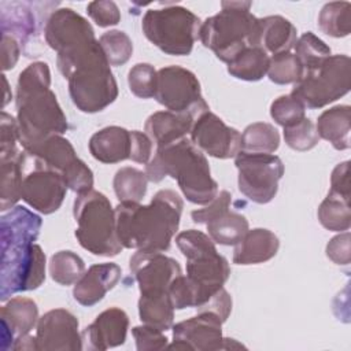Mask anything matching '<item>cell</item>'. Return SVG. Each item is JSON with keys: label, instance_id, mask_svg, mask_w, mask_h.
<instances>
[{"label": "cell", "instance_id": "cell-1", "mask_svg": "<svg viewBox=\"0 0 351 351\" xmlns=\"http://www.w3.org/2000/svg\"><path fill=\"white\" fill-rule=\"evenodd\" d=\"M43 221L22 206L3 214L0 299L5 302L14 293L37 289L45 280V254L36 244Z\"/></svg>", "mask_w": 351, "mask_h": 351}, {"label": "cell", "instance_id": "cell-41", "mask_svg": "<svg viewBox=\"0 0 351 351\" xmlns=\"http://www.w3.org/2000/svg\"><path fill=\"white\" fill-rule=\"evenodd\" d=\"M158 71L149 63H137L128 73L130 92L140 99H151L156 90Z\"/></svg>", "mask_w": 351, "mask_h": 351}, {"label": "cell", "instance_id": "cell-10", "mask_svg": "<svg viewBox=\"0 0 351 351\" xmlns=\"http://www.w3.org/2000/svg\"><path fill=\"white\" fill-rule=\"evenodd\" d=\"M351 60L347 55H330L322 64L303 73L291 95L306 108H322L350 90Z\"/></svg>", "mask_w": 351, "mask_h": 351}, {"label": "cell", "instance_id": "cell-20", "mask_svg": "<svg viewBox=\"0 0 351 351\" xmlns=\"http://www.w3.org/2000/svg\"><path fill=\"white\" fill-rule=\"evenodd\" d=\"M129 329V317L119 307L101 311L82 332V350L104 351L122 346Z\"/></svg>", "mask_w": 351, "mask_h": 351}, {"label": "cell", "instance_id": "cell-49", "mask_svg": "<svg viewBox=\"0 0 351 351\" xmlns=\"http://www.w3.org/2000/svg\"><path fill=\"white\" fill-rule=\"evenodd\" d=\"M132 149L130 160L147 165L152 158V140L140 130H132Z\"/></svg>", "mask_w": 351, "mask_h": 351}, {"label": "cell", "instance_id": "cell-23", "mask_svg": "<svg viewBox=\"0 0 351 351\" xmlns=\"http://www.w3.org/2000/svg\"><path fill=\"white\" fill-rule=\"evenodd\" d=\"M121 274V267L112 262L92 265L74 284L73 296L85 307L95 306L118 284Z\"/></svg>", "mask_w": 351, "mask_h": 351}, {"label": "cell", "instance_id": "cell-24", "mask_svg": "<svg viewBox=\"0 0 351 351\" xmlns=\"http://www.w3.org/2000/svg\"><path fill=\"white\" fill-rule=\"evenodd\" d=\"M280 248L278 237L269 229H248L245 234L234 244L233 263L236 265H258L276 256Z\"/></svg>", "mask_w": 351, "mask_h": 351}, {"label": "cell", "instance_id": "cell-6", "mask_svg": "<svg viewBox=\"0 0 351 351\" xmlns=\"http://www.w3.org/2000/svg\"><path fill=\"white\" fill-rule=\"evenodd\" d=\"M251 1H222L221 11L202 22L199 40L226 64L248 47H258L259 18Z\"/></svg>", "mask_w": 351, "mask_h": 351}, {"label": "cell", "instance_id": "cell-27", "mask_svg": "<svg viewBox=\"0 0 351 351\" xmlns=\"http://www.w3.org/2000/svg\"><path fill=\"white\" fill-rule=\"evenodd\" d=\"M298 40V30L292 22L281 15H270L259 19L258 47L267 55L291 52Z\"/></svg>", "mask_w": 351, "mask_h": 351}, {"label": "cell", "instance_id": "cell-15", "mask_svg": "<svg viewBox=\"0 0 351 351\" xmlns=\"http://www.w3.org/2000/svg\"><path fill=\"white\" fill-rule=\"evenodd\" d=\"M222 319L211 311H197V315L171 326L173 343L170 350L217 351L225 350Z\"/></svg>", "mask_w": 351, "mask_h": 351}, {"label": "cell", "instance_id": "cell-30", "mask_svg": "<svg viewBox=\"0 0 351 351\" xmlns=\"http://www.w3.org/2000/svg\"><path fill=\"white\" fill-rule=\"evenodd\" d=\"M26 152L21 151L14 158L0 162L1 163V193H0V210L7 211L16 206L22 199V182H23V165L26 160Z\"/></svg>", "mask_w": 351, "mask_h": 351}, {"label": "cell", "instance_id": "cell-35", "mask_svg": "<svg viewBox=\"0 0 351 351\" xmlns=\"http://www.w3.org/2000/svg\"><path fill=\"white\" fill-rule=\"evenodd\" d=\"M147 184L148 178L145 171L136 167H121L112 181L114 192L119 202H132V203H140L145 193H147Z\"/></svg>", "mask_w": 351, "mask_h": 351}, {"label": "cell", "instance_id": "cell-31", "mask_svg": "<svg viewBox=\"0 0 351 351\" xmlns=\"http://www.w3.org/2000/svg\"><path fill=\"white\" fill-rule=\"evenodd\" d=\"M270 56L259 47H248L228 63V73L243 81H259L267 74Z\"/></svg>", "mask_w": 351, "mask_h": 351}, {"label": "cell", "instance_id": "cell-40", "mask_svg": "<svg viewBox=\"0 0 351 351\" xmlns=\"http://www.w3.org/2000/svg\"><path fill=\"white\" fill-rule=\"evenodd\" d=\"M110 66H122L132 58L133 43L122 30H108L99 38Z\"/></svg>", "mask_w": 351, "mask_h": 351}, {"label": "cell", "instance_id": "cell-13", "mask_svg": "<svg viewBox=\"0 0 351 351\" xmlns=\"http://www.w3.org/2000/svg\"><path fill=\"white\" fill-rule=\"evenodd\" d=\"M29 156L34 159V165L60 174L67 188L77 195L93 189L92 170L77 156L71 143L62 134L49 137Z\"/></svg>", "mask_w": 351, "mask_h": 351}, {"label": "cell", "instance_id": "cell-36", "mask_svg": "<svg viewBox=\"0 0 351 351\" xmlns=\"http://www.w3.org/2000/svg\"><path fill=\"white\" fill-rule=\"evenodd\" d=\"M319 29L330 37H346L351 32V4L348 1L326 3L318 15Z\"/></svg>", "mask_w": 351, "mask_h": 351}, {"label": "cell", "instance_id": "cell-5", "mask_svg": "<svg viewBox=\"0 0 351 351\" xmlns=\"http://www.w3.org/2000/svg\"><path fill=\"white\" fill-rule=\"evenodd\" d=\"M145 174L152 182H160L167 176L177 180L181 192L193 204L206 206L218 195L207 158L188 137L158 147L145 165Z\"/></svg>", "mask_w": 351, "mask_h": 351}, {"label": "cell", "instance_id": "cell-39", "mask_svg": "<svg viewBox=\"0 0 351 351\" xmlns=\"http://www.w3.org/2000/svg\"><path fill=\"white\" fill-rule=\"evenodd\" d=\"M303 73V66L295 53L285 52L270 58L267 77L274 84H296L302 78Z\"/></svg>", "mask_w": 351, "mask_h": 351}, {"label": "cell", "instance_id": "cell-46", "mask_svg": "<svg viewBox=\"0 0 351 351\" xmlns=\"http://www.w3.org/2000/svg\"><path fill=\"white\" fill-rule=\"evenodd\" d=\"M132 335L136 340V347L138 351H154L167 347V337L163 335V330L155 326L145 324L134 326L132 329Z\"/></svg>", "mask_w": 351, "mask_h": 351}, {"label": "cell", "instance_id": "cell-29", "mask_svg": "<svg viewBox=\"0 0 351 351\" xmlns=\"http://www.w3.org/2000/svg\"><path fill=\"white\" fill-rule=\"evenodd\" d=\"M138 315L143 324L155 326L163 332L171 329L174 307L167 292L140 293Z\"/></svg>", "mask_w": 351, "mask_h": 351}, {"label": "cell", "instance_id": "cell-25", "mask_svg": "<svg viewBox=\"0 0 351 351\" xmlns=\"http://www.w3.org/2000/svg\"><path fill=\"white\" fill-rule=\"evenodd\" d=\"M92 156L101 163H119L130 158V130L121 126H107L92 134L88 143Z\"/></svg>", "mask_w": 351, "mask_h": 351}, {"label": "cell", "instance_id": "cell-47", "mask_svg": "<svg viewBox=\"0 0 351 351\" xmlns=\"http://www.w3.org/2000/svg\"><path fill=\"white\" fill-rule=\"evenodd\" d=\"M86 12L90 19L99 27H108L118 25L121 21V11L114 1L100 0V1H90L86 5Z\"/></svg>", "mask_w": 351, "mask_h": 351}, {"label": "cell", "instance_id": "cell-2", "mask_svg": "<svg viewBox=\"0 0 351 351\" xmlns=\"http://www.w3.org/2000/svg\"><path fill=\"white\" fill-rule=\"evenodd\" d=\"M15 103L19 143L27 155L49 137L67 132V118L51 90V71L45 62H34L19 74Z\"/></svg>", "mask_w": 351, "mask_h": 351}, {"label": "cell", "instance_id": "cell-53", "mask_svg": "<svg viewBox=\"0 0 351 351\" xmlns=\"http://www.w3.org/2000/svg\"><path fill=\"white\" fill-rule=\"evenodd\" d=\"M3 77V84H4V100H3V107L10 101V99H11V93H10V88H8V82H7V78H5V75L3 74L1 75Z\"/></svg>", "mask_w": 351, "mask_h": 351}, {"label": "cell", "instance_id": "cell-43", "mask_svg": "<svg viewBox=\"0 0 351 351\" xmlns=\"http://www.w3.org/2000/svg\"><path fill=\"white\" fill-rule=\"evenodd\" d=\"M270 117L277 125L287 128L306 118V107L291 93L282 95L271 103Z\"/></svg>", "mask_w": 351, "mask_h": 351}, {"label": "cell", "instance_id": "cell-51", "mask_svg": "<svg viewBox=\"0 0 351 351\" xmlns=\"http://www.w3.org/2000/svg\"><path fill=\"white\" fill-rule=\"evenodd\" d=\"M350 162L339 163L330 176V189L332 192L350 196L351 197V186H350Z\"/></svg>", "mask_w": 351, "mask_h": 351}, {"label": "cell", "instance_id": "cell-26", "mask_svg": "<svg viewBox=\"0 0 351 351\" xmlns=\"http://www.w3.org/2000/svg\"><path fill=\"white\" fill-rule=\"evenodd\" d=\"M195 118L188 114L171 111H158L151 114L145 121V134L158 147L167 145L186 137L191 133Z\"/></svg>", "mask_w": 351, "mask_h": 351}, {"label": "cell", "instance_id": "cell-45", "mask_svg": "<svg viewBox=\"0 0 351 351\" xmlns=\"http://www.w3.org/2000/svg\"><path fill=\"white\" fill-rule=\"evenodd\" d=\"M167 293L173 303L174 310H184L188 307H195L196 295L192 282L186 276L180 274L170 284Z\"/></svg>", "mask_w": 351, "mask_h": 351}, {"label": "cell", "instance_id": "cell-21", "mask_svg": "<svg viewBox=\"0 0 351 351\" xmlns=\"http://www.w3.org/2000/svg\"><path fill=\"white\" fill-rule=\"evenodd\" d=\"M45 43L56 53L70 45L95 37L90 23L71 8H58L47 19L44 26Z\"/></svg>", "mask_w": 351, "mask_h": 351}, {"label": "cell", "instance_id": "cell-8", "mask_svg": "<svg viewBox=\"0 0 351 351\" xmlns=\"http://www.w3.org/2000/svg\"><path fill=\"white\" fill-rule=\"evenodd\" d=\"M73 214L77 222L74 234L82 248L97 256H115L122 251L115 208L104 193L90 189L77 195Z\"/></svg>", "mask_w": 351, "mask_h": 351}, {"label": "cell", "instance_id": "cell-33", "mask_svg": "<svg viewBox=\"0 0 351 351\" xmlns=\"http://www.w3.org/2000/svg\"><path fill=\"white\" fill-rule=\"evenodd\" d=\"M318 221L332 232H346L351 225L350 196L329 191L318 207Z\"/></svg>", "mask_w": 351, "mask_h": 351}, {"label": "cell", "instance_id": "cell-50", "mask_svg": "<svg viewBox=\"0 0 351 351\" xmlns=\"http://www.w3.org/2000/svg\"><path fill=\"white\" fill-rule=\"evenodd\" d=\"M197 311H211L217 314L222 322H225L232 311V298L225 288H221L215 295H213L203 306L196 308Z\"/></svg>", "mask_w": 351, "mask_h": 351}, {"label": "cell", "instance_id": "cell-44", "mask_svg": "<svg viewBox=\"0 0 351 351\" xmlns=\"http://www.w3.org/2000/svg\"><path fill=\"white\" fill-rule=\"evenodd\" d=\"M19 141L18 122L16 119L1 111L0 118V162L8 160L18 155L21 151L16 149V143Z\"/></svg>", "mask_w": 351, "mask_h": 351}, {"label": "cell", "instance_id": "cell-37", "mask_svg": "<svg viewBox=\"0 0 351 351\" xmlns=\"http://www.w3.org/2000/svg\"><path fill=\"white\" fill-rule=\"evenodd\" d=\"M85 273V263L73 251L55 252L49 261L51 278L60 285L75 284Z\"/></svg>", "mask_w": 351, "mask_h": 351}, {"label": "cell", "instance_id": "cell-9", "mask_svg": "<svg viewBox=\"0 0 351 351\" xmlns=\"http://www.w3.org/2000/svg\"><path fill=\"white\" fill-rule=\"evenodd\" d=\"M200 26L197 15L181 5L148 10L141 21L147 40L173 56H185L192 52Z\"/></svg>", "mask_w": 351, "mask_h": 351}, {"label": "cell", "instance_id": "cell-32", "mask_svg": "<svg viewBox=\"0 0 351 351\" xmlns=\"http://www.w3.org/2000/svg\"><path fill=\"white\" fill-rule=\"evenodd\" d=\"M1 34H10L25 45L36 37L37 22L27 4L14 3L11 12L1 11Z\"/></svg>", "mask_w": 351, "mask_h": 351}, {"label": "cell", "instance_id": "cell-19", "mask_svg": "<svg viewBox=\"0 0 351 351\" xmlns=\"http://www.w3.org/2000/svg\"><path fill=\"white\" fill-rule=\"evenodd\" d=\"M129 269L138 284L140 293L167 292L173 280L182 274L178 262L162 252L137 251L129 261Z\"/></svg>", "mask_w": 351, "mask_h": 351}, {"label": "cell", "instance_id": "cell-4", "mask_svg": "<svg viewBox=\"0 0 351 351\" xmlns=\"http://www.w3.org/2000/svg\"><path fill=\"white\" fill-rule=\"evenodd\" d=\"M56 66L80 111H103L118 97V84L99 40L89 38L58 52Z\"/></svg>", "mask_w": 351, "mask_h": 351}, {"label": "cell", "instance_id": "cell-14", "mask_svg": "<svg viewBox=\"0 0 351 351\" xmlns=\"http://www.w3.org/2000/svg\"><path fill=\"white\" fill-rule=\"evenodd\" d=\"M230 203L232 195L228 191H221L206 207L191 213L192 221L206 225L211 240L221 245L237 244L248 230L247 218L230 211Z\"/></svg>", "mask_w": 351, "mask_h": 351}, {"label": "cell", "instance_id": "cell-3", "mask_svg": "<svg viewBox=\"0 0 351 351\" xmlns=\"http://www.w3.org/2000/svg\"><path fill=\"white\" fill-rule=\"evenodd\" d=\"M184 203L171 189H160L149 204L119 202L115 207L117 233L123 248L141 252H165L170 248Z\"/></svg>", "mask_w": 351, "mask_h": 351}, {"label": "cell", "instance_id": "cell-16", "mask_svg": "<svg viewBox=\"0 0 351 351\" xmlns=\"http://www.w3.org/2000/svg\"><path fill=\"white\" fill-rule=\"evenodd\" d=\"M191 141L204 154L217 159H230L240 152L241 134L228 126L210 110L197 117L191 129Z\"/></svg>", "mask_w": 351, "mask_h": 351}, {"label": "cell", "instance_id": "cell-18", "mask_svg": "<svg viewBox=\"0 0 351 351\" xmlns=\"http://www.w3.org/2000/svg\"><path fill=\"white\" fill-rule=\"evenodd\" d=\"M77 317L66 308L47 311L37 322V350H82V337Z\"/></svg>", "mask_w": 351, "mask_h": 351}, {"label": "cell", "instance_id": "cell-28", "mask_svg": "<svg viewBox=\"0 0 351 351\" xmlns=\"http://www.w3.org/2000/svg\"><path fill=\"white\" fill-rule=\"evenodd\" d=\"M315 128L319 138L329 141L335 149H348L351 147V107L339 104L325 110L318 117Z\"/></svg>", "mask_w": 351, "mask_h": 351}, {"label": "cell", "instance_id": "cell-12", "mask_svg": "<svg viewBox=\"0 0 351 351\" xmlns=\"http://www.w3.org/2000/svg\"><path fill=\"white\" fill-rule=\"evenodd\" d=\"M154 97L167 111L188 114L195 119L208 111L197 77L181 66L173 64L158 70Z\"/></svg>", "mask_w": 351, "mask_h": 351}, {"label": "cell", "instance_id": "cell-22", "mask_svg": "<svg viewBox=\"0 0 351 351\" xmlns=\"http://www.w3.org/2000/svg\"><path fill=\"white\" fill-rule=\"evenodd\" d=\"M38 307L29 298H11L1 307V348H12L16 339L26 336L37 326Z\"/></svg>", "mask_w": 351, "mask_h": 351}, {"label": "cell", "instance_id": "cell-48", "mask_svg": "<svg viewBox=\"0 0 351 351\" xmlns=\"http://www.w3.org/2000/svg\"><path fill=\"white\" fill-rule=\"evenodd\" d=\"M350 243H351V236H350L348 230L335 236L326 244V250H325L326 251V256L335 265H339V266L350 265V261H351Z\"/></svg>", "mask_w": 351, "mask_h": 351}, {"label": "cell", "instance_id": "cell-38", "mask_svg": "<svg viewBox=\"0 0 351 351\" xmlns=\"http://www.w3.org/2000/svg\"><path fill=\"white\" fill-rule=\"evenodd\" d=\"M295 55L303 66V70H313L322 64L330 55V48L314 33H303L295 44Z\"/></svg>", "mask_w": 351, "mask_h": 351}, {"label": "cell", "instance_id": "cell-52", "mask_svg": "<svg viewBox=\"0 0 351 351\" xmlns=\"http://www.w3.org/2000/svg\"><path fill=\"white\" fill-rule=\"evenodd\" d=\"M21 48L19 41L10 36V34H1V69L3 71L11 70L15 67L18 59H19Z\"/></svg>", "mask_w": 351, "mask_h": 351}, {"label": "cell", "instance_id": "cell-17", "mask_svg": "<svg viewBox=\"0 0 351 351\" xmlns=\"http://www.w3.org/2000/svg\"><path fill=\"white\" fill-rule=\"evenodd\" d=\"M67 185L60 174L34 165L33 171L23 177L22 200L41 214H52L60 208Z\"/></svg>", "mask_w": 351, "mask_h": 351}, {"label": "cell", "instance_id": "cell-34", "mask_svg": "<svg viewBox=\"0 0 351 351\" xmlns=\"http://www.w3.org/2000/svg\"><path fill=\"white\" fill-rule=\"evenodd\" d=\"M280 147L278 130L267 122H255L248 125L240 143V151L251 154H273Z\"/></svg>", "mask_w": 351, "mask_h": 351}, {"label": "cell", "instance_id": "cell-7", "mask_svg": "<svg viewBox=\"0 0 351 351\" xmlns=\"http://www.w3.org/2000/svg\"><path fill=\"white\" fill-rule=\"evenodd\" d=\"M176 244L186 259V277L193 285L197 308L223 288L230 274L229 263L219 255L211 237L200 230L178 233Z\"/></svg>", "mask_w": 351, "mask_h": 351}, {"label": "cell", "instance_id": "cell-11", "mask_svg": "<svg viewBox=\"0 0 351 351\" xmlns=\"http://www.w3.org/2000/svg\"><path fill=\"white\" fill-rule=\"evenodd\" d=\"M234 165L239 189L247 199L258 204L273 200L284 176V163L277 155L240 151L234 156Z\"/></svg>", "mask_w": 351, "mask_h": 351}, {"label": "cell", "instance_id": "cell-42", "mask_svg": "<svg viewBox=\"0 0 351 351\" xmlns=\"http://www.w3.org/2000/svg\"><path fill=\"white\" fill-rule=\"evenodd\" d=\"M284 140L289 148L303 152L314 148L319 141V136L314 122L303 118L298 123L284 128Z\"/></svg>", "mask_w": 351, "mask_h": 351}]
</instances>
